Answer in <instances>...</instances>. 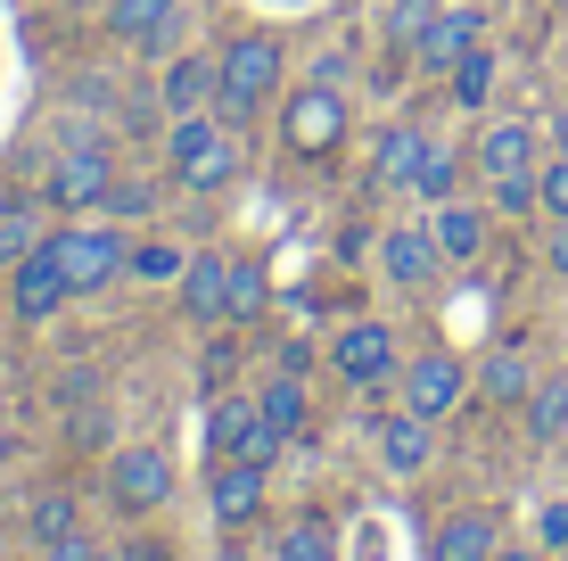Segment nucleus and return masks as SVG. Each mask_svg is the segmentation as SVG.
<instances>
[{
	"label": "nucleus",
	"instance_id": "obj_1",
	"mask_svg": "<svg viewBox=\"0 0 568 561\" xmlns=\"http://www.w3.org/2000/svg\"><path fill=\"white\" fill-rule=\"evenodd\" d=\"M240 124L231 116H214V108H190V116H173L165 124V173L182 190H223L231 173H240Z\"/></svg>",
	"mask_w": 568,
	"mask_h": 561
},
{
	"label": "nucleus",
	"instance_id": "obj_2",
	"mask_svg": "<svg viewBox=\"0 0 568 561\" xmlns=\"http://www.w3.org/2000/svg\"><path fill=\"white\" fill-rule=\"evenodd\" d=\"M288 58L272 33H231L223 50H214V116H231V124H247L272 91H281Z\"/></svg>",
	"mask_w": 568,
	"mask_h": 561
},
{
	"label": "nucleus",
	"instance_id": "obj_3",
	"mask_svg": "<svg viewBox=\"0 0 568 561\" xmlns=\"http://www.w3.org/2000/svg\"><path fill=\"white\" fill-rule=\"evenodd\" d=\"M58 264H67L74 298H83V289H108L115 273H124L132 248H124V231H115V223H74V231H58Z\"/></svg>",
	"mask_w": 568,
	"mask_h": 561
},
{
	"label": "nucleus",
	"instance_id": "obj_4",
	"mask_svg": "<svg viewBox=\"0 0 568 561\" xmlns=\"http://www.w3.org/2000/svg\"><path fill=\"white\" fill-rule=\"evenodd\" d=\"M281 141L297 149V158H329V149L346 141V100H338V91H329V83H313V91H288Z\"/></svg>",
	"mask_w": 568,
	"mask_h": 561
},
{
	"label": "nucleus",
	"instance_id": "obj_5",
	"mask_svg": "<svg viewBox=\"0 0 568 561\" xmlns=\"http://www.w3.org/2000/svg\"><path fill=\"white\" fill-rule=\"evenodd\" d=\"M329 363H338V380H355V389H387L396 372V331L387 322H346L338 339H329Z\"/></svg>",
	"mask_w": 568,
	"mask_h": 561
},
{
	"label": "nucleus",
	"instance_id": "obj_6",
	"mask_svg": "<svg viewBox=\"0 0 568 561\" xmlns=\"http://www.w3.org/2000/svg\"><path fill=\"white\" fill-rule=\"evenodd\" d=\"M281 447H288V438L264 421L256 397H223V404H214V454H223V462H264V471H272Z\"/></svg>",
	"mask_w": 568,
	"mask_h": 561
},
{
	"label": "nucleus",
	"instance_id": "obj_7",
	"mask_svg": "<svg viewBox=\"0 0 568 561\" xmlns=\"http://www.w3.org/2000/svg\"><path fill=\"white\" fill-rule=\"evenodd\" d=\"M108 182H115V158L100 141H83V149H58V158H50V182L42 190H50L58 216H74V207H100Z\"/></svg>",
	"mask_w": 568,
	"mask_h": 561
},
{
	"label": "nucleus",
	"instance_id": "obj_8",
	"mask_svg": "<svg viewBox=\"0 0 568 561\" xmlns=\"http://www.w3.org/2000/svg\"><path fill=\"white\" fill-rule=\"evenodd\" d=\"M74 298V281H67V264H58V231L42 248H33V257H17V289H9V314L17 322H50L58 305Z\"/></svg>",
	"mask_w": 568,
	"mask_h": 561
},
{
	"label": "nucleus",
	"instance_id": "obj_9",
	"mask_svg": "<svg viewBox=\"0 0 568 561\" xmlns=\"http://www.w3.org/2000/svg\"><path fill=\"white\" fill-rule=\"evenodd\" d=\"M108 495H115V512H156L173 495V454L165 447H124L108 462Z\"/></svg>",
	"mask_w": 568,
	"mask_h": 561
},
{
	"label": "nucleus",
	"instance_id": "obj_10",
	"mask_svg": "<svg viewBox=\"0 0 568 561\" xmlns=\"http://www.w3.org/2000/svg\"><path fill=\"white\" fill-rule=\"evenodd\" d=\"M462 397H469V372H462V355H413V363H404V413H420V421H445Z\"/></svg>",
	"mask_w": 568,
	"mask_h": 561
},
{
	"label": "nucleus",
	"instance_id": "obj_11",
	"mask_svg": "<svg viewBox=\"0 0 568 561\" xmlns=\"http://www.w3.org/2000/svg\"><path fill=\"white\" fill-rule=\"evenodd\" d=\"M469 166L495 182V173H536L544 166V132L527 124V116H495V124L478 132V149H469Z\"/></svg>",
	"mask_w": 568,
	"mask_h": 561
},
{
	"label": "nucleus",
	"instance_id": "obj_12",
	"mask_svg": "<svg viewBox=\"0 0 568 561\" xmlns=\"http://www.w3.org/2000/svg\"><path fill=\"white\" fill-rule=\"evenodd\" d=\"M503 553V520L486 504H462L437 520V537H428V561H495Z\"/></svg>",
	"mask_w": 568,
	"mask_h": 561
},
{
	"label": "nucleus",
	"instance_id": "obj_13",
	"mask_svg": "<svg viewBox=\"0 0 568 561\" xmlns=\"http://www.w3.org/2000/svg\"><path fill=\"white\" fill-rule=\"evenodd\" d=\"M486 231H495V207L437 199V216H428V240H437L445 264H478V257H486Z\"/></svg>",
	"mask_w": 568,
	"mask_h": 561
},
{
	"label": "nucleus",
	"instance_id": "obj_14",
	"mask_svg": "<svg viewBox=\"0 0 568 561\" xmlns=\"http://www.w3.org/2000/svg\"><path fill=\"white\" fill-rule=\"evenodd\" d=\"M108 33L132 50H165L182 33V0H108Z\"/></svg>",
	"mask_w": 568,
	"mask_h": 561
},
{
	"label": "nucleus",
	"instance_id": "obj_15",
	"mask_svg": "<svg viewBox=\"0 0 568 561\" xmlns=\"http://www.w3.org/2000/svg\"><path fill=\"white\" fill-rule=\"evenodd\" d=\"M478 26H486L478 9H437V17H428V33L413 42V58H420L428 74H454L462 50H478Z\"/></svg>",
	"mask_w": 568,
	"mask_h": 561
},
{
	"label": "nucleus",
	"instance_id": "obj_16",
	"mask_svg": "<svg viewBox=\"0 0 568 561\" xmlns=\"http://www.w3.org/2000/svg\"><path fill=\"white\" fill-rule=\"evenodd\" d=\"M256 512H264V462H223L214 471V529L240 537Z\"/></svg>",
	"mask_w": 568,
	"mask_h": 561
},
{
	"label": "nucleus",
	"instance_id": "obj_17",
	"mask_svg": "<svg viewBox=\"0 0 568 561\" xmlns=\"http://www.w3.org/2000/svg\"><path fill=\"white\" fill-rule=\"evenodd\" d=\"M379 264H387V281H396V289H428L445 257H437V240H428V231L404 223V231H387V240H379Z\"/></svg>",
	"mask_w": 568,
	"mask_h": 561
},
{
	"label": "nucleus",
	"instance_id": "obj_18",
	"mask_svg": "<svg viewBox=\"0 0 568 561\" xmlns=\"http://www.w3.org/2000/svg\"><path fill=\"white\" fill-rule=\"evenodd\" d=\"M428 454H437V421H420V413H396V421H379V462H387L396 479L428 471Z\"/></svg>",
	"mask_w": 568,
	"mask_h": 561
},
{
	"label": "nucleus",
	"instance_id": "obj_19",
	"mask_svg": "<svg viewBox=\"0 0 568 561\" xmlns=\"http://www.w3.org/2000/svg\"><path fill=\"white\" fill-rule=\"evenodd\" d=\"M223 273H231V257H214V248L182 257V305H190V322H223Z\"/></svg>",
	"mask_w": 568,
	"mask_h": 561
},
{
	"label": "nucleus",
	"instance_id": "obj_20",
	"mask_svg": "<svg viewBox=\"0 0 568 561\" xmlns=\"http://www.w3.org/2000/svg\"><path fill=\"white\" fill-rule=\"evenodd\" d=\"M527 389H536V363H527L519 347H495V355L478 363V397L503 404V413H511V404H527Z\"/></svg>",
	"mask_w": 568,
	"mask_h": 561
},
{
	"label": "nucleus",
	"instance_id": "obj_21",
	"mask_svg": "<svg viewBox=\"0 0 568 561\" xmlns=\"http://www.w3.org/2000/svg\"><path fill=\"white\" fill-rule=\"evenodd\" d=\"M519 421H527V438H536V447H560V430H568V372L536 380L527 404H519Z\"/></svg>",
	"mask_w": 568,
	"mask_h": 561
},
{
	"label": "nucleus",
	"instance_id": "obj_22",
	"mask_svg": "<svg viewBox=\"0 0 568 561\" xmlns=\"http://www.w3.org/2000/svg\"><path fill=\"white\" fill-rule=\"evenodd\" d=\"M256 404H264V421L281 438H305V421H313V404H305V372H272L264 389H256Z\"/></svg>",
	"mask_w": 568,
	"mask_h": 561
},
{
	"label": "nucleus",
	"instance_id": "obj_23",
	"mask_svg": "<svg viewBox=\"0 0 568 561\" xmlns=\"http://www.w3.org/2000/svg\"><path fill=\"white\" fill-rule=\"evenodd\" d=\"M156 100H165L173 116H190V108H214V58H173L165 67V91H156Z\"/></svg>",
	"mask_w": 568,
	"mask_h": 561
},
{
	"label": "nucleus",
	"instance_id": "obj_24",
	"mask_svg": "<svg viewBox=\"0 0 568 561\" xmlns=\"http://www.w3.org/2000/svg\"><path fill=\"white\" fill-rule=\"evenodd\" d=\"M420 158H428V141H420V132H413V124H387V132H379V166H371V173H379L387 190H413Z\"/></svg>",
	"mask_w": 568,
	"mask_h": 561
},
{
	"label": "nucleus",
	"instance_id": "obj_25",
	"mask_svg": "<svg viewBox=\"0 0 568 561\" xmlns=\"http://www.w3.org/2000/svg\"><path fill=\"white\" fill-rule=\"evenodd\" d=\"M495 74H503V58L478 42V50H462V67L445 74V83H454V100H462V108H486V100H495Z\"/></svg>",
	"mask_w": 568,
	"mask_h": 561
},
{
	"label": "nucleus",
	"instance_id": "obj_26",
	"mask_svg": "<svg viewBox=\"0 0 568 561\" xmlns=\"http://www.w3.org/2000/svg\"><path fill=\"white\" fill-rule=\"evenodd\" d=\"M42 240H50L42 207H0V264H9V273H17V257H33Z\"/></svg>",
	"mask_w": 568,
	"mask_h": 561
},
{
	"label": "nucleus",
	"instance_id": "obj_27",
	"mask_svg": "<svg viewBox=\"0 0 568 561\" xmlns=\"http://www.w3.org/2000/svg\"><path fill=\"white\" fill-rule=\"evenodd\" d=\"M281 561H338V537H329L322 512H297L281 529Z\"/></svg>",
	"mask_w": 568,
	"mask_h": 561
},
{
	"label": "nucleus",
	"instance_id": "obj_28",
	"mask_svg": "<svg viewBox=\"0 0 568 561\" xmlns=\"http://www.w3.org/2000/svg\"><path fill=\"white\" fill-rule=\"evenodd\" d=\"M264 314V273L256 264H231L223 273V322H256Z\"/></svg>",
	"mask_w": 568,
	"mask_h": 561
},
{
	"label": "nucleus",
	"instance_id": "obj_29",
	"mask_svg": "<svg viewBox=\"0 0 568 561\" xmlns=\"http://www.w3.org/2000/svg\"><path fill=\"white\" fill-rule=\"evenodd\" d=\"M428 17H437V0H387V50H404V58H413V42H420V33H428Z\"/></svg>",
	"mask_w": 568,
	"mask_h": 561
},
{
	"label": "nucleus",
	"instance_id": "obj_30",
	"mask_svg": "<svg viewBox=\"0 0 568 561\" xmlns=\"http://www.w3.org/2000/svg\"><path fill=\"white\" fill-rule=\"evenodd\" d=\"M486 207H495V216H544L536 173H495V182H486Z\"/></svg>",
	"mask_w": 568,
	"mask_h": 561
},
{
	"label": "nucleus",
	"instance_id": "obj_31",
	"mask_svg": "<svg viewBox=\"0 0 568 561\" xmlns=\"http://www.w3.org/2000/svg\"><path fill=\"white\" fill-rule=\"evenodd\" d=\"M26 529H33V545H58V537H74V495H33Z\"/></svg>",
	"mask_w": 568,
	"mask_h": 561
},
{
	"label": "nucleus",
	"instance_id": "obj_32",
	"mask_svg": "<svg viewBox=\"0 0 568 561\" xmlns=\"http://www.w3.org/2000/svg\"><path fill=\"white\" fill-rule=\"evenodd\" d=\"M454 182H462V158L428 141V158H420V173H413V190H420V199H454Z\"/></svg>",
	"mask_w": 568,
	"mask_h": 561
},
{
	"label": "nucleus",
	"instance_id": "obj_33",
	"mask_svg": "<svg viewBox=\"0 0 568 561\" xmlns=\"http://www.w3.org/2000/svg\"><path fill=\"white\" fill-rule=\"evenodd\" d=\"M536 199H544V216H568V149H552L536 166Z\"/></svg>",
	"mask_w": 568,
	"mask_h": 561
},
{
	"label": "nucleus",
	"instance_id": "obj_34",
	"mask_svg": "<svg viewBox=\"0 0 568 561\" xmlns=\"http://www.w3.org/2000/svg\"><path fill=\"white\" fill-rule=\"evenodd\" d=\"M132 273H141V281H182V257H173V248H141Z\"/></svg>",
	"mask_w": 568,
	"mask_h": 561
},
{
	"label": "nucleus",
	"instance_id": "obj_35",
	"mask_svg": "<svg viewBox=\"0 0 568 561\" xmlns=\"http://www.w3.org/2000/svg\"><path fill=\"white\" fill-rule=\"evenodd\" d=\"M108 207H115V216H149L156 190H149V182H108Z\"/></svg>",
	"mask_w": 568,
	"mask_h": 561
},
{
	"label": "nucleus",
	"instance_id": "obj_36",
	"mask_svg": "<svg viewBox=\"0 0 568 561\" xmlns=\"http://www.w3.org/2000/svg\"><path fill=\"white\" fill-rule=\"evenodd\" d=\"M544 264L568 273V216H544Z\"/></svg>",
	"mask_w": 568,
	"mask_h": 561
},
{
	"label": "nucleus",
	"instance_id": "obj_37",
	"mask_svg": "<svg viewBox=\"0 0 568 561\" xmlns=\"http://www.w3.org/2000/svg\"><path fill=\"white\" fill-rule=\"evenodd\" d=\"M536 537H544V553H568V504H552L536 520Z\"/></svg>",
	"mask_w": 568,
	"mask_h": 561
},
{
	"label": "nucleus",
	"instance_id": "obj_38",
	"mask_svg": "<svg viewBox=\"0 0 568 561\" xmlns=\"http://www.w3.org/2000/svg\"><path fill=\"white\" fill-rule=\"evenodd\" d=\"M42 561H108L91 537H58V545H42Z\"/></svg>",
	"mask_w": 568,
	"mask_h": 561
},
{
	"label": "nucleus",
	"instance_id": "obj_39",
	"mask_svg": "<svg viewBox=\"0 0 568 561\" xmlns=\"http://www.w3.org/2000/svg\"><path fill=\"white\" fill-rule=\"evenodd\" d=\"M552 149H568V100L552 108Z\"/></svg>",
	"mask_w": 568,
	"mask_h": 561
},
{
	"label": "nucleus",
	"instance_id": "obj_40",
	"mask_svg": "<svg viewBox=\"0 0 568 561\" xmlns=\"http://www.w3.org/2000/svg\"><path fill=\"white\" fill-rule=\"evenodd\" d=\"M495 561H544V553H536V545H503Z\"/></svg>",
	"mask_w": 568,
	"mask_h": 561
},
{
	"label": "nucleus",
	"instance_id": "obj_41",
	"mask_svg": "<svg viewBox=\"0 0 568 561\" xmlns=\"http://www.w3.org/2000/svg\"><path fill=\"white\" fill-rule=\"evenodd\" d=\"M124 561H165V545H124Z\"/></svg>",
	"mask_w": 568,
	"mask_h": 561
},
{
	"label": "nucleus",
	"instance_id": "obj_42",
	"mask_svg": "<svg viewBox=\"0 0 568 561\" xmlns=\"http://www.w3.org/2000/svg\"><path fill=\"white\" fill-rule=\"evenodd\" d=\"M0 462H9V430H0Z\"/></svg>",
	"mask_w": 568,
	"mask_h": 561
},
{
	"label": "nucleus",
	"instance_id": "obj_43",
	"mask_svg": "<svg viewBox=\"0 0 568 561\" xmlns=\"http://www.w3.org/2000/svg\"><path fill=\"white\" fill-rule=\"evenodd\" d=\"M256 561H281V545H272V553H256Z\"/></svg>",
	"mask_w": 568,
	"mask_h": 561
},
{
	"label": "nucleus",
	"instance_id": "obj_44",
	"mask_svg": "<svg viewBox=\"0 0 568 561\" xmlns=\"http://www.w3.org/2000/svg\"><path fill=\"white\" fill-rule=\"evenodd\" d=\"M560 454H568V430H560Z\"/></svg>",
	"mask_w": 568,
	"mask_h": 561
}]
</instances>
